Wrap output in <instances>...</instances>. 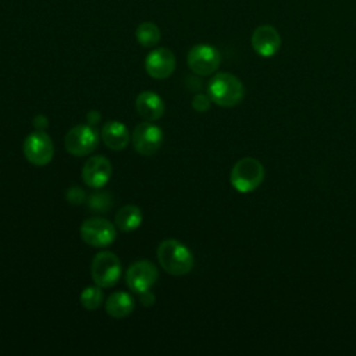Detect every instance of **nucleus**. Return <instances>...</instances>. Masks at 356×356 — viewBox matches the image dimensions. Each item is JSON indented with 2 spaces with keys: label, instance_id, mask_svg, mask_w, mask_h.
<instances>
[{
  "label": "nucleus",
  "instance_id": "f257e3e1",
  "mask_svg": "<svg viewBox=\"0 0 356 356\" xmlns=\"http://www.w3.org/2000/svg\"><path fill=\"white\" fill-rule=\"evenodd\" d=\"M157 260L165 273L175 277L188 274L195 263L192 252L177 239H165L159 245Z\"/></svg>",
  "mask_w": 356,
  "mask_h": 356
},
{
  "label": "nucleus",
  "instance_id": "f03ea898",
  "mask_svg": "<svg viewBox=\"0 0 356 356\" xmlns=\"http://www.w3.org/2000/svg\"><path fill=\"white\" fill-rule=\"evenodd\" d=\"M207 92L211 102L216 104L221 107H234L242 102L245 86L238 76L229 72H218L210 79Z\"/></svg>",
  "mask_w": 356,
  "mask_h": 356
},
{
  "label": "nucleus",
  "instance_id": "7ed1b4c3",
  "mask_svg": "<svg viewBox=\"0 0 356 356\" xmlns=\"http://www.w3.org/2000/svg\"><path fill=\"white\" fill-rule=\"evenodd\" d=\"M264 179V167L254 157H243L238 160L229 174L231 185L241 193L253 192Z\"/></svg>",
  "mask_w": 356,
  "mask_h": 356
},
{
  "label": "nucleus",
  "instance_id": "20e7f679",
  "mask_svg": "<svg viewBox=\"0 0 356 356\" xmlns=\"http://www.w3.org/2000/svg\"><path fill=\"white\" fill-rule=\"evenodd\" d=\"M92 280L102 288L114 286L121 277V261L113 252L97 253L90 266Z\"/></svg>",
  "mask_w": 356,
  "mask_h": 356
},
{
  "label": "nucleus",
  "instance_id": "39448f33",
  "mask_svg": "<svg viewBox=\"0 0 356 356\" xmlns=\"http://www.w3.org/2000/svg\"><path fill=\"white\" fill-rule=\"evenodd\" d=\"M82 241L93 248H106L115 241V225L102 217H92L81 225Z\"/></svg>",
  "mask_w": 356,
  "mask_h": 356
},
{
  "label": "nucleus",
  "instance_id": "423d86ee",
  "mask_svg": "<svg viewBox=\"0 0 356 356\" xmlns=\"http://www.w3.org/2000/svg\"><path fill=\"white\" fill-rule=\"evenodd\" d=\"M64 145L67 152L72 156H88L97 147L99 134L92 125L79 124L67 132Z\"/></svg>",
  "mask_w": 356,
  "mask_h": 356
},
{
  "label": "nucleus",
  "instance_id": "0eeeda50",
  "mask_svg": "<svg viewBox=\"0 0 356 356\" xmlns=\"http://www.w3.org/2000/svg\"><path fill=\"white\" fill-rule=\"evenodd\" d=\"M24 156L25 159L38 167L49 164L54 154V146L51 138L44 131H35L29 134L24 140Z\"/></svg>",
  "mask_w": 356,
  "mask_h": 356
},
{
  "label": "nucleus",
  "instance_id": "6e6552de",
  "mask_svg": "<svg viewBox=\"0 0 356 356\" xmlns=\"http://www.w3.org/2000/svg\"><path fill=\"white\" fill-rule=\"evenodd\" d=\"M188 65L196 75L207 76L217 71L221 63L220 51L207 43H199L191 47L186 57Z\"/></svg>",
  "mask_w": 356,
  "mask_h": 356
},
{
  "label": "nucleus",
  "instance_id": "1a4fd4ad",
  "mask_svg": "<svg viewBox=\"0 0 356 356\" xmlns=\"http://www.w3.org/2000/svg\"><path fill=\"white\" fill-rule=\"evenodd\" d=\"M132 146L142 156L154 154L163 145V131L152 121L142 122L132 132Z\"/></svg>",
  "mask_w": 356,
  "mask_h": 356
},
{
  "label": "nucleus",
  "instance_id": "9d476101",
  "mask_svg": "<svg viewBox=\"0 0 356 356\" xmlns=\"http://www.w3.org/2000/svg\"><path fill=\"white\" fill-rule=\"evenodd\" d=\"M159 278L157 267L149 260H139L129 266L125 281L129 289L135 293L149 291Z\"/></svg>",
  "mask_w": 356,
  "mask_h": 356
},
{
  "label": "nucleus",
  "instance_id": "9b49d317",
  "mask_svg": "<svg viewBox=\"0 0 356 356\" xmlns=\"http://www.w3.org/2000/svg\"><path fill=\"white\" fill-rule=\"evenodd\" d=\"M111 174H113L111 163L104 156L89 157L82 168L83 182L93 189L103 188L110 181Z\"/></svg>",
  "mask_w": 356,
  "mask_h": 356
},
{
  "label": "nucleus",
  "instance_id": "f8f14e48",
  "mask_svg": "<svg viewBox=\"0 0 356 356\" xmlns=\"http://www.w3.org/2000/svg\"><path fill=\"white\" fill-rule=\"evenodd\" d=\"M146 72L154 79H167L175 70V56L167 47L152 50L145 60Z\"/></svg>",
  "mask_w": 356,
  "mask_h": 356
},
{
  "label": "nucleus",
  "instance_id": "ddd939ff",
  "mask_svg": "<svg viewBox=\"0 0 356 356\" xmlns=\"http://www.w3.org/2000/svg\"><path fill=\"white\" fill-rule=\"evenodd\" d=\"M252 47L261 57H273L281 47V36L271 25H260L252 33Z\"/></svg>",
  "mask_w": 356,
  "mask_h": 356
},
{
  "label": "nucleus",
  "instance_id": "4468645a",
  "mask_svg": "<svg viewBox=\"0 0 356 356\" xmlns=\"http://www.w3.org/2000/svg\"><path fill=\"white\" fill-rule=\"evenodd\" d=\"M135 107L138 114L146 121H157L164 114L163 99L157 93L149 90H145L136 96Z\"/></svg>",
  "mask_w": 356,
  "mask_h": 356
},
{
  "label": "nucleus",
  "instance_id": "2eb2a0df",
  "mask_svg": "<svg viewBox=\"0 0 356 356\" xmlns=\"http://www.w3.org/2000/svg\"><path fill=\"white\" fill-rule=\"evenodd\" d=\"M102 139L106 146L111 150H122L129 143V131L128 128L120 121H107L102 127Z\"/></svg>",
  "mask_w": 356,
  "mask_h": 356
},
{
  "label": "nucleus",
  "instance_id": "dca6fc26",
  "mask_svg": "<svg viewBox=\"0 0 356 356\" xmlns=\"http://www.w3.org/2000/svg\"><path fill=\"white\" fill-rule=\"evenodd\" d=\"M135 300L134 298L124 291L113 292L106 300V312L114 318H124L134 312Z\"/></svg>",
  "mask_w": 356,
  "mask_h": 356
},
{
  "label": "nucleus",
  "instance_id": "f3484780",
  "mask_svg": "<svg viewBox=\"0 0 356 356\" xmlns=\"http://www.w3.org/2000/svg\"><path fill=\"white\" fill-rule=\"evenodd\" d=\"M115 227L122 232L135 231L142 224V211L138 206L128 204L121 207L114 217Z\"/></svg>",
  "mask_w": 356,
  "mask_h": 356
},
{
  "label": "nucleus",
  "instance_id": "a211bd4d",
  "mask_svg": "<svg viewBox=\"0 0 356 356\" xmlns=\"http://www.w3.org/2000/svg\"><path fill=\"white\" fill-rule=\"evenodd\" d=\"M135 38H136L138 43L142 44L143 47H153L160 42L161 32L154 22L146 21V22H142L140 25H138V28L135 31Z\"/></svg>",
  "mask_w": 356,
  "mask_h": 356
},
{
  "label": "nucleus",
  "instance_id": "6ab92c4d",
  "mask_svg": "<svg viewBox=\"0 0 356 356\" xmlns=\"http://www.w3.org/2000/svg\"><path fill=\"white\" fill-rule=\"evenodd\" d=\"M103 302V291L99 285H90L86 286L81 292V305L86 310H95L97 309Z\"/></svg>",
  "mask_w": 356,
  "mask_h": 356
},
{
  "label": "nucleus",
  "instance_id": "aec40b11",
  "mask_svg": "<svg viewBox=\"0 0 356 356\" xmlns=\"http://www.w3.org/2000/svg\"><path fill=\"white\" fill-rule=\"evenodd\" d=\"M89 207L97 213H104L111 207V199L108 193H96L89 199Z\"/></svg>",
  "mask_w": 356,
  "mask_h": 356
},
{
  "label": "nucleus",
  "instance_id": "412c9836",
  "mask_svg": "<svg viewBox=\"0 0 356 356\" xmlns=\"http://www.w3.org/2000/svg\"><path fill=\"white\" fill-rule=\"evenodd\" d=\"M210 103H211L210 96L203 93H197L192 99V107L199 113H206L210 108Z\"/></svg>",
  "mask_w": 356,
  "mask_h": 356
},
{
  "label": "nucleus",
  "instance_id": "4be33fe9",
  "mask_svg": "<svg viewBox=\"0 0 356 356\" xmlns=\"http://www.w3.org/2000/svg\"><path fill=\"white\" fill-rule=\"evenodd\" d=\"M85 199V193L81 188L78 186H72L67 191V200L72 204H81Z\"/></svg>",
  "mask_w": 356,
  "mask_h": 356
},
{
  "label": "nucleus",
  "instance_id": "5701e85b",
  "mask_svg": "<svg viewBox=\"0 0 356 356\" xmlns=\"http://www.w3.org/2000/svg\"><path fill=\"white\" fill-rule=\"evenodd\" d=\"M33 127L38 131H44V128H47V118L44 115H36L33 120Z\"/></svg>",
  "mask_w": 356,
  "mask_h": 356
},
{
  "label": "nucleus",
  "instance_id": "b1692460",
  "mask_svg": "<svg viewBox=\"0 0 356 356\" xmlns=\"http://www.w3.org/2000/svg\"><path fill=\"white\" fill-rule=\"evenodd\" d=\"M139 295H140V300H142V303H143L145 306H150V305L154 303V295L150 292V289H149V291H145V292H142V293H139Z\"/></svg>",
  "mask_w": 356,
  "mask_h": 356
},
{
  "label": "nucleus",
  "instance_id": "393cba45",
  "mask_svg": "<svg viewBox=\"0 0 356 356\" xmlns=\"http://www.w3.org/2000/svg\"><path fill=\"white\" fill-rule=\"evenodd\" d=\"M86 120H88V122H89L90 125H95V124H97V122L100 121V113L96 111V110H92V111L88 113Z\"/></svg>",
  "mask_w": 356,
  "mask_h": 356
}]
</instances>
